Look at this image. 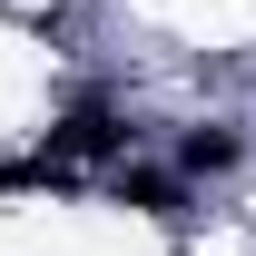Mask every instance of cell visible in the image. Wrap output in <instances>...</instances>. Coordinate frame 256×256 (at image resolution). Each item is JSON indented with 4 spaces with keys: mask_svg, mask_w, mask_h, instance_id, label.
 Here are the masks:
<instances>
[{
    "mask_svg": "<svg viewBox=\"0 0 256 256\" xmlns=\"http://www.w3.org/2000/svg\"><path fill=\"white\" fill-rule=\"evenodd\" d=\"M118 148H128V128L108 118V108H79V118H60V128H50V148H40V168L60 178V168H79V158H118Z\"/></svg>",
    "mask_w": 256,
    "mask_h": 256,
    "instance_id": "6da1fadb",
    "label": "cell"
},
{
    "mask_svg": "<svg viewBox=\"0 0 256 256\" xmlns=\"http://www.w3.org/2000/svg\"><path fill=\"white\" fill-rule=\"evenodd\" d=\"M236 148H246L236 128H188V138H178V168H188V178H226Z\"/></svg>",
    "mask_w": 256,
    "mask_h": 256,
    "instance_id": "7a4b0ae2",
    "label": "cell"
},
{
    "mask_svg": "<svg viewBox=\"0 0 256 256\" xmlns=\"http://www.w3.org/2000/svg\"><path fill=\"white\" fill-rule=\"evenodd\" d=\"M118 197L148 217H178V178H158V168H118Z\"/></svg>",
    "mask_w": 256,
    "mask_h": 256,
    "instance_id": "3957f363",
    "label": "cell"
},
{
    "mask_svg": "<svg viewBox=\"0 0 256 256\" xmlns=\"http://www.w3.org/2000/svg\"><path fill=\"white\" fill-rule=\"evenodd\" d=\"M40 178H50L40 158H0V197H10V188H40Z\"/></svg>",
    "mask_w": 256,
    "mask_h": 256,
    "instance_id": "277c9868",
    "label": "cell"
}]
</instances>
